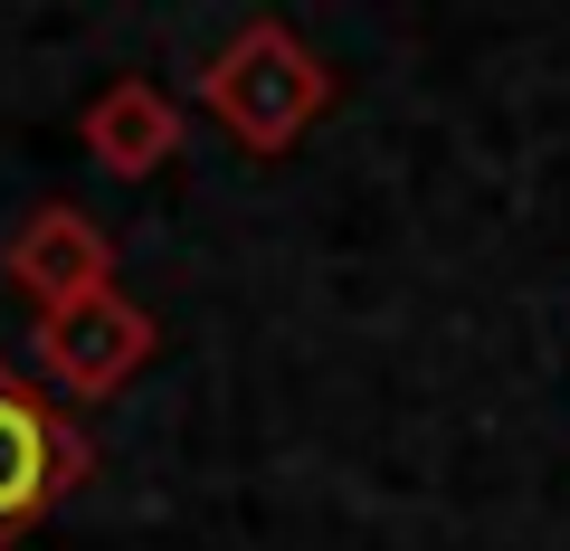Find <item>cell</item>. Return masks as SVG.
<instances>
[{
    "instance_id": "obj_1",
    "label": "cell",
    "mask_w": 570,
    "mask_h": 551,
    "mask_svg": "<svg viewBox=\"0 0 570 551\" xmlns=\"http://www.w3.org/2000/svg\"><path fill=\"white\" fill-rule=\"evenodd\" d=\"M58 475H67V437L48 429V409L20 381H0V523H29L58 494Z\"/></svg>"
}]
</instances>
